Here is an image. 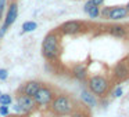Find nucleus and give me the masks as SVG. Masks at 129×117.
Wrapping results in <instances>:
<instances>
[{"label": "nucleus", "instance_id": "obj_1", "mask_svg": "<svg viewBox=\"0 0 129 117\" xmlns=\"http://www.w3.org/2000/svg\"><path fill=\"white\" fill-rule=\"evenodd\" d=\"M42 50L47 59H54L58 55V40H57V36L54 33H49L45 37L43 44H42Z\"/></svg>", "mask_w": 129, "mask_h": 117}, {"label": "nucleus", "instance_id": "obj_2", "mask_svg": "<svg viewBox=\"0 0 129 117\" xmlns=\"http://www.w3.org/2000/svg\"><path fill=\"white\" fill-rule=\"evenodd\" d=\"M51 109L57 114H68L72 110V102L67 96H57L51 103Z\"/></svg>", "mask_w": 129, "mask_h": 117}, {"label": "nucleus", "instance_id": "obj_3", "mask_svg": "<svg viewBox=\"0 0 129 117\" xmlns=\"http://www.w3.org/2000/svg\"><path fill=\"white\" fill-rule=\"evenodd\" d=\"M17 17H18V6L15 3H13L11 6L9 7V11H7L6 18H4V24H3V26H2V29H0V37L4 36V33L7 32V29L15 22Z\"/></svg>", "mask_w": 129, "mask_h": 117}, {"label": "nucleus", "instance_id": "obj_4", "mask_svg": "<svg viewBox=\"0 0 129 117\" xmlns=\"http://www.w3.org/2000/svg\"><path fill=\"white\" fill-rule=\"evenodd\" d=\"M107 87H108V83L101 76H93L89 81V88L94 95H103L106 92Z\"/></svg>", "mask_w": 129, "mask_h": 117}, {"label": "nucleus", "instance_id": "obj_5", "mask_svg": "<svg viewBox=\"0 0 129 117\" xmlns=\"http://www.w3.org/2000/svg\"><path fill=\"white\" fill-rule=\"evenodd\" d=\"M32 98H34L35 103H38V105H49L51 102V99H53V94H51V91L49 88L40 87Z\"/></svg>", "mask_w": 129, "mask_h": 117}, {"label": "nucleus", "instance_id": "obj_6", "mask_svg": "<svg viewBox=\"0 0 129 117\" xmlns=\"http://www.w3.org/2000/svg\"><path fill=\"white\" fill-rule=\"evenodd\" d=\"M17 105L20 106L21 112H31L32 109L35 108V100L32 96H28V95H22V96L18 98Z\"/></svg>", "mask_w": 129, "mask_h": 117}, {"label": "nucleus", "instance_id": "obj_7", "mask_svg": "<svg viewBox=\"0 0 129 117\" xmlns=\"http://www.w3.org/2000/svg\"><path fill=\"white\" fill-rule=\"evenodd\" d=\"M61 29L67 34H75L81 30V22H78V21H68V22H65L61 26Z\"/></svg>", "mask_w": 129, "mask_h": 117}, {"label": "nucleus", "instance_id": "obj_8", "mask_svg": "<svg viewBox=\"0 0 129 117\" xmlns=\"http://www.w3.org/2000/svg\"><path fill=\"white\" fill-rule=\"evenodd\" d=\"M128 11H126V7H114L111 8L108 14V18L110 20H121V18H125Z\"/></svg>", "mask_w": 129, "mask_h": 117}, {"label": "nucleus", "instance_id": "obj_9", "mask_svg": "<svg viewBox=\"0 0 129 117\" xmlns=\"http://www.w3.org/2000/svg\"><path fill=\"white\" fill-rule=\"evenodd\" d=\"M39 88H40V84L38 83V81H29V83L25 84V87H24V92H25V95H28V96H34Z\"/></svg>", "mask_w": 129, "mask_h": 117}, {"label": "nucleus", "instance_id": "obj_10", "mask_svg": "<svg viewBox=\"0 0 129 117\" xmlns=\"http://www.w3.org/2000/svg\"><path fill=\"white\" fill-rule=\"evenodd\" d=\"M114 73H115V76H117L118 78H125L126 76H128L129 70H128V68H126V65L123 64V62H121V64H118L117 66H115Z\"/></svg>", "mask_w": 129, "mask_h": 117}, {"label": "nucleus", "instance_id": "obj_11", "mask_svg": "<svg viewBox=\"0 0 129 117\" xmlns=\"http://www.w3.org/2000/svg\"><path fill=\"white\" fill-rule=\"evenodd\" d=\"M81 96H82V100H83V102L86 103L87 106H90V108H94V106H96V99H94V96H93L90 92L82 91Z\"/></svg>", "mask_w": 129, "mask_h": 117}, {"label": "nucleus", "instance_id": "obj_12", "mask_svg": "<svg viewBox=\"0 0 129 117\" xmlns=\"http://www.w3.org/2000/svg\"><path fill=\"white\" fill-rule=\"evenodd\" d=\"M74 76H75L78 80H85V78H86V69H85V66L76 65V66L74 68Z\"/></svg>", "mask_w": 129, "mask_h": 117}, {"label": "nucleus", "instance_id": "obj_13", "mask_svg": "<svg viewBox=\"0 0 129 117\" xmlns=\"http://www.w3.org/2000/svg\"><path fill=\"white\" fill-rule=\"evenodd\" d=\"M110 33L115 37H123L126 32H125V28H123V26L115 25V26H111V28H110Z\"/></svg>", "mask_w": 129, "mask_h": 117}, {"label": "nucleus", "instance_id": "obj_14", "mask_svg": "<svg viewBox=\"0 0 129 117\" xmlns=\"http://www.w3.org/2000/svg\"><path fill=\"white\" fill-rule=\"evenodd\" d=\"M36 28H38L36 22H32V21H26V22H24V25H22V30L24 32H34Z\"/></svg>", "mask_w": 129, "mask_h": 117}, {"label": "nucleus", "instance_id": "obj_15", "mask_svg": "<svg viewBox=\"0 0 129 117\" xmlns=\"http://www.w3.org/2000/svg\"><path fill=\"white\" fill-rule=\"evenodd\" d=\"M13 99L10 95H6V94H0V105H3V106H9L11 105Z\"/></svg>", "mask_w": 129, "mask_h": 117}, {"label": "nucleus", "instance_id": "obj_16", "mask_svg": "<svg viewBox=\"0 0 129 117\" xmlns=\"http://www.w3.org/2000/svg\"><path fill=\"white\" fill-rule=\"evenodd\" d=\"M103 2H104V0H89V2L85 4V7H83L85 12H87V10H89L90 7H93V6H100Z\"/></svg>", "mask_w": 129, "mask_h": 117}, {"label": "nucleus", "instance_id": "obj_17", "mask_svg": "<svg viewBox=\"0 0 129 117\" xmlns=\"http://www.w3.org/2000/svg\"><path fill=\"white\" fill-rule=\"evenodd\" d=\"M99 14H100V10H99V6H93L87 10V15L90 18H97Z\"/></svg>", "mask_w": 129, "mask_h": 117}, {"label": "nucleus", "instance_id": "obj_18", "mask_svg": "<svg viewBox=\"0 0 129 117\" xmlns=\"http://www.w3.org/2000/svg\"><path fill=\"white\" fill-rule=\"evenodd\" d=\"M0 114H2V116H7V114H9V108H7V106H0Z\"/></svg>", "mask_w": 129, "mask_h": 117}, {"label": "nucleus", "instance_id": "obj_19", "mask_svg": "<svg viewBox=\"0 0 129 117\" xmlns=\"http://www.w3.org/2000/svg\"><path fill=\"white\" fill-rule=\"evenodd\" d=\"M7 76H9V73L6 69H0V80H6Z\"/></svg>", "mask_w": 129, "mask_h": 117}, {"label": "nucleus", "instance_id": "obj_20", "mask_svg": "<svg viewBox=\"0 0 129 117\" xmlns=\"http://www.w3.org/2000/svg\"><path fill=\"white\" fill-rule=\"evenodd\" d=\"M4 4H6V0H0V20H2V15L4 11Z\"/></svg>", "mask_w": 129, "mask_h": 117}, {"label": "nucleus", "instance_id": "obj_21", "mask_svg": "<svg viewBox=\"0 0 129 117\" xmlns=\"http://www.w3.org/2000/svg\"><path fill=\"white\" fill-rule=\"evenodd\" d=\"M110 11H111V8H110V7H107V8H104L103 11H101V15H103V17H106V18H108Z\"/></svg>", "mask_w": 129, "mask_h": 117}, {"label": "nucleus", "instance_id": "obj_22", "mask_svg": "<svg viewBox=\"0 0 129 117\" xmlns=\"http://www.w3.org/2000/svg\"><path fill=\"white\" fill-rule=\"evenodd\" d=\"M121 95H122V88L118 87V88L115 90V92H114V96H121Z\"/></svg>", "mask_w": 129, "mask_h": 117}, {"label": "nucleus", "instance_id": "obj_23", "mask_svg": "<svg viewBox=\"0 0 129 117\" xmlns=\"http://www.w3.org/2000/svg\"><path fill=\"white\" fill-rule=\"evenodd\" d=\"M14 112H17V113H20V112H21V109H20V106H18V105L14 106Z\"/></svg>", "mask_w": 129, "mask_h": 117}, {"label": "nucleus", "instance_id": "obj_24", "mask_svg": "<svg viewBox=\"0 0 129 117\" xmlns=\"http://www.w3.org/2000/svg\"><path fill=\"white\" fill-rule=\"evenodd\" d=\"M72 117H82V114H79V113H75Z\"/></svg>", "mask_w": 129, "mask_h": 117}, {"label": "nucleus", "instance_id": "obj_25", "mask_svg": "<svg viewBox=\"0 0 129 117\" xmlns=\"http://www.w3.org/2000/svg\"><path fill=\"white\" fill-rule=\"evenodd\" d=\"M126 11L129 12V3H128V6H126Z\"/></svg>", "mask_w": 129, "mask_h": 117}, {"label": "nucleus", "instance_id": "obj_26", "mask_svg": "<svg viewBox=\"0 0 129 117\" xmlns=\"http://www.w3.org/2000/svg\"><path fill=\"white\" fill-rule=\"evenodd\" d=\"M0 94H2V92H0Z\"/></svg>", "mask_w": 129, "mask_h": 117}]
</instances>
